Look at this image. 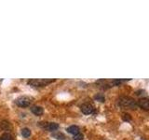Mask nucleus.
<instances>
[{
  "label": "nucleus",
  "mask_w": 149,
  "mask_h": 140,
  "mask_svg": "<svg viewBox=\"0 0 149 140\" xmlns=\"http://www.w3.org/2000/svg\"><path fill=\"white\" fill-rule=\"evenodd\" d=\"M55 79H49V78H34V79H29L27 83L30 86L33 87H44L47 86L48 84L54 82Z\"/></svg>",
  "instance_id": "1"
},
{
  "label": "nucleus",
  "mask_w": 149,
  "mask_h": 140,
  "mask_svg": "<svg viewBox=\"0 0 149 140\" xmlns=\"http://www.w3.org/2000/svg\"><path fill=\"white\" fill-rule=\"evenodd\" d=\"M119 106H123V107H130V108L134 109L136 107L137 104L132 97H129V96H122L119 98Z\"/></svg>",
  "instance_id": "2"
},
{
  "label": "nucleus",
  "mask_w": 149,
  "mask_h": 140,
  "mask_svg": "<svg viewBox=\"0 0 149 140\" xmlns=\"http://www.w3.org/2000/svg\"><path fill=\"white\" fill-rule=\"evenodd\" d=\"M31 98L27 96H20L15 100V104L20 107H27L31 105Z\"/></svg>",
  "instance_id": "3"
},
{
  "label": "nucleus",
  "mask_w": 149,
  "mask_h": 140,
  "mask_svg": "<svg viewBox=\"0 0 149 140\" xmlns=\"http://www.w3.org/2000/svg\"><path fill=\"white\" fill-rule=\"evenodd\" d=\"M39 125L44 129L49 131V132H54L59 128V124L55 123H40Z\"/></svg>",
  "instance_id": "4"
},
{
  "label": "nucleus",
  "mask_w": 149,
  "mask_h": 140,
  "mask_svg": "<svg viewBox=\"0 0 149 140\" xmlns=\"http://www.w3.org/2000/svg\"><path fill=\"white\" fill-rule=\"evenodd\" d=\"M81 111L83 114H86V115H88V114H91L93 111H94V106L91 104H83L81 106Z\"/></svg>",
  "instance_id": "5"
},
{
  "label": "nucleus",
  "mask_w": 149,
  "mask_h": 140,
  "mask_svg": "<svg viewBox=\"0 0 149 140\" xmlns=\"http://www.w3.org/2000/svg\"><path fill=\"white\" fill-rule=\"evenodd\" d=\"M137 105L143 110H149V99L147 98H142L137 102Z\"/></svg>",
  "instance_id": "6"
},
{
  "label": "nucleus",
  "mask_w": 149,
  "mask_h": 140,
  "mask_svg": "<svg viewBox=\"0 0 149 140\" xmlns=\"http://www.w3.org/2000/svg\"><path fill=\"white\" fill-rule=\"evenodd\" d=\"M31 111L32 113H34L35 115L36 116H40L44 113V109L42 106H34L31 107Z\"/></svg>",
  "instance_id": "7"
},
{
  "label": "nucleus",
  "mask_w": 149,
  "mask_h": 140,
  "mask_svg": "<svg viewBox=\"0 0 149 140\" xmlns=\"http://www.w3.org/2000/svg\"><path fill=\"white\" fill-rule=\"evenodd\" d=\"M67 132L69 134H72L74 135H76L77 134H79V127L77 125H72V126H69L67 128Z\"/></svg>",
  "instance_id": "8"
},
{
  "label": "nucleus",
  "mask_w": 149,
  "mask_h": 140,
  "mask_svg": "<svg viewBox=\"0 0 149 140\" xmlns=\"http://www.w3.org/2000/svg\"><path fill=\"white\" fill-rule=\"evenodd\" d=\"M52 136L56 139L58 140H64L65 139V136L63 133H60V132H56V133H53L52 134Z\"/></svg>",
  "instance_id": "9"
},
{
  "label": "nucleus",
  "mask_w": 149,
  "mask_h": 140,
  "mask_svg": "<svg viewBox=\"0 0 149 140\" xmlns=\"http://www.w3.org/2000/svg\"><path fill=\"white\" fill-rule=\"evenodd\" d=\"M22 135L23 137H25V138L30 137V135H31V130L28 129V128H23L22 130Z\"/></svg>",
  "instance_id": "10"
},
{
  "label": "nucleus",
  "mask_w": 149,
  "mask_h": 140,
  "mask_svg": "<svg viewBox=\"0 0 149 140\" xmlns=\"http://www.w3.org/2000/svg\"><path fill=\"white\" fill-rule=\"evenodd\" d=\"M1 127H2V129H4L5 131H8V130H10V129H11V125L9 124L8 121L4 120V121H2V123H1Z\"/></svg>",
  "instance_id": "11"
},
{
  "label": "nucleus",
  "mask_w": 149,
  "mask_h": 140,
  "mask_svg": "<svg viewBox=\"0 0 149 140\" xmlns=\"http://www.w3.org/2000/svg\"><path fill=\"white\" fill-rule=\"evenodd\" d=\"M2 140H14L13 137L11 136V134H8V133H5L2 134V136H1Z\"/></svg>",
  "instance_id": "12"
},
{
  "label": "nucleus",
  "mask_w": 149,
  "mask_h": 140,
  "mask_svg": "<svg viewBox=\"0 0 149 140\" xmlns=\"http://www.w3.org/2000/svg\"><path fill=\"white\" fill-rule=\"evenodd\" d=\"M83 134H76V135H74V140H82L83 139Z\"/></svg>",
  "instance_id": "13"
},
{
  "label": "nucleus",
  "mask_w": 149,
  "mask_h": 140,
  "mask_svg": "<svg viewBox=\"0 0 149 140\" xmlns=\"http://www.w3.org/2000/svg\"><path fill=\"white\" fill-rule=\"evenodd\" d=\"M95 99L96 100H99V101H101V102H104V97L102 96V95H101V94H97V95H95Z\"/></svg>",
  "instance_id": "14"
},
{
  "label": "nucleus",
  "mask_w": 149,
  "mask_h": 140,
  "mask_svg": "<svg viewBox=\"0 0 149 140\" xmlns=\"http://www.w3.org/2000/svg\"><path fill=\"white\" fill-rule=\"evenodd\" d=\"M123 120H126V121H129V120H132V117H130V114H124V116H123Z\"/></svg>",
  "instance_id": "15"
},
{
  "label": "nucleus",
  "mask_w": 149,
  "mask_h": 140,
  "mask_svg": "<svg viewBox=\"0 0 149 140\" xmlns=\"http://www.w3.org/2000/svg\"><path fill=\"white\" fill-rule=\"evenodd\" d=\"M0 140H2V138H1V137H0Z\"/></svg>",
  "instance_id": "16"
}]
</instances>
